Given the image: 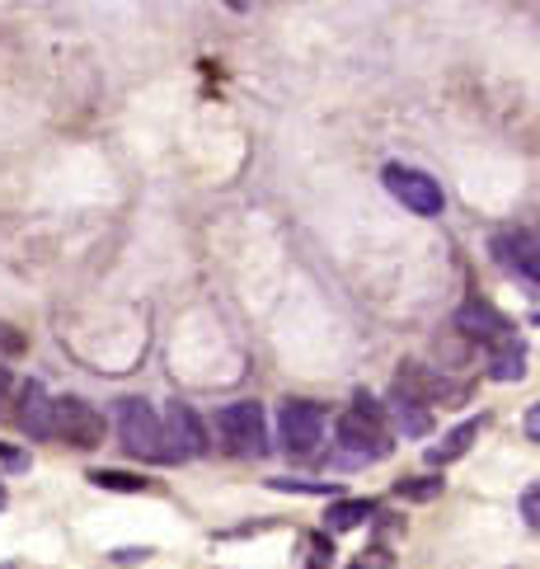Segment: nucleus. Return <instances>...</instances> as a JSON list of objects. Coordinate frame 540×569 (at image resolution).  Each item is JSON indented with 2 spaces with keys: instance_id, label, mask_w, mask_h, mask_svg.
<instances>
[{
  "instance_id": "nucleus-1",
  "label": "nucleus",
  "mask_w": 540,
  "mask_h": 569,
  "mask_svg": "<svg viewBox=\"0 0 540 569\" xmlns=\"http://www.w3.org/2000/svg\"><path fill=\"white\" fill-rule=\"evenodd\" d=\"M334 438H338V453H344L348 461H381V457H390V434L381 428V409H376L371 400H357V409L338 415Z\"/></svg>"
},
{
  "instance_id": "nucleus-2",
  "label": "nucleus",
  "mask_w": 540,
  "mask_h": 569,
  "mask_svg": "<svg viewBox=\"0 0 540 569\" xmlns=\"http://www.w3.org/2000/svg\"><path fill=\"white\" fill-rule=\"evenodd\" d=\"M216 434L226 438V453L235 457H264L268 453V424L258 400H235L216 415Z\"/></svg>"
},
{
  "instance_id": "nucleus-3",
  "label": "nucleus",
  "mask_w": 540,
  "mask_h": 569,
  "mask_svg": "<svg viewBox=\"0 0 540 569\" xmlns=\"http://www.w3.org/2000/svg\"><path fill=\"white\" fill-rule=\"evenodd\" d=\"M118 428H123V443L132 457H146V461H165V424L146 400H118Z\"/></svg>"
},
{
  "instance_id": "nucleus-4",
  "label": "nucleus",
  "mask_w": 540,
  "mask_h": 569,
  "mask_svg": "<svg viewBox=\"0 0 540 569\" xmlns=\"http://www.w3.org/2000/svg\"><path fill=\"white\" fill-rule=\"evenodd\" d=\"M109 434L104 415H99L94 405H85L80 396H67V400H52V438H62L67 447H80V453H90L99 447Z\"/></svg>"
},
{
  "instance_id": "nucleus-5",
  "label": "nucleus",
  "mask_w": 540,
  "mask_h": 569,
  "mask_svg": "<svg viewBox=\"0 0 540 569\" xmlns=\"http://www.w3.org/2000/svg\"><path fill=\"white\" fill-rule=\"evenodd\" d=\"M466 386L447 382V372L424 367V363H405L395 372V400H409V405H447V400H461Z\"/></svg>"
},
{
  "instance_id": "nucleus-6",
  "label": "nucleus",
  "mask_w": 540,
  "mask_h": 569,
  "mask_svg": "<svg viewBox=\"0 0 540 569\" xmlns=\"http://www.w3.org/2000/svg\"><path fill=\"white\" fill-rule=\"evenodd\" d=\"M277 428H283V447L292 457H315L319 443H325V409L310 400H287L283 415H277Z\"/></svg>"
},
{
  "instance_id": "nucleus-7",
  "label": "nucleus",
  "mask_w": 540,
  "mask_h": 569,
  "mask_svg": "<svg viewBox=\"0 0 540 569\" xmlns=\"http://www.w3.org/2000/svg\"><path fill=\"white\" fill-rule=\"evenodd\" d=\"M386 189L409 212H418V217H442V203L447 199H442V184H437L432 174L409 170V165H386Z\"/></svg>"
},
{
  "instance_id": "nucleus-8",
  "label": "nucleus",
  "mask_w": 540,
  "mask_h": 569,
  "mask_svg": "<svg viewBox=\"0 0 540 569\" xmlns=\"http://www.w3.org/2000/svg\"><path fill=\"white\" fill-rule=\"evenodd\" d=\"M160 424H165V461H184V457H203L207 453V428H203V419L193 415V405L174 400Z\"/></svg>"
},
{
  "instance_id": "nucleus-9",
  "label": "nucleus",
  "mask_w": 540,
  "mask_h": 569,
  "mask_svg": "<svg viewBox=\"0 0 540 569\" xmlns=\"http://www.w3.org/2000/svg\"><path fill=\"white\" fill-rule=\"evenodd\" d=\"M493 260L503 273H512V278L522 283H540V235L531 231H498L493 235Z\"/></svg>"
},
{
  "instance_id": "nucleus-10",
  "label": "nucleus",
  "mask_w": 540,
  "mask_h": 569,
  "mask_svg": "<svg viewBox=\"0 0 540 569\" xmlns=\"http://www.w3.org/2000/svg\"><path fill=\"white\" fill-rule=\"evenodd\" d=\"M456 329H461L466 339L489 344V348L517 335V329H512V321H508V316H498V311H493L489 302H466L461 311H456Z\"/></svg>"
},
{
  "instance_id": "nucleus-11",
  "label": "nucleus",
  "mask_w": 540,
  "mask_h": 569,
  "mask_svg": "<svg viewBox=\"0 0 540 569\" xmlns=\"http://www.w3.org/2000/svg\"><path fill=\"white\" fill-rule=\"evenodd\" d=\"M19 409H14V419H19V428H24L29 438H52V400H48V390H43V382H24L19 386V400H14Z\"/></svg>"
},
{
  "instance_id": "nucleus-12",
  "label": "nucleus",
  "mask_w": 540,
  "mask_h": 569,
  "mask_svg": "<svg viewBox=\"0 0 540 569\" xmlns=\"http://www.w3.org/2000/svg\"><path fill=\"white\" fill-rule=\"evenodd\" d=\"M489 377L493 382H522L527 377V348H522L517 335L489 348Z\"/></svg>"
},
{
  "instance_id": "nucleus-13",
  "label": "nucleus",
  "mask_w": 540,
  "mask_h": 569,
  "mask_svg": "<svg viewBox=\"0 0 540 569\" xmlns=\"http://www.w3.org/2000/svg\"><path fill=\"white\" fill-rule=\"evenodd\" d=\"M390 419H395V428L405 438H428L432 434V415L424 405H409V400H395L390 396Z\"/></svg>"
},
{
  "instance_id": "nucleus-14",
  "label": "nucleus",
  "mask_w": 540,
  "mask_h": 569,
  "mask_svg": "<svg viewBox=\"0 0 540 569\" xmlns=\"http://www.w3.org/2000/svg\"><path fill=\"white\" fill-rule=\"evenodd\" d=\"M475 438H479V424H461V428H451V434H447L442 443L428 447V461H432V466H447V461H456V457H466Z\"/></svg>"
},
{
  "instance_id": "nucleus-15",
  "label": "nucleus",
  "mask_w": 540,
  "mask_h": 569,
  "mask_svg": "<svg viewBox=\"0 0 540 569\" xmlns=\"http://www.w3.org/2000/svg\"><path fill=\"white\" fill-rule=\"evenodd\" d=\"M376 514V504L371 499H338L334 508H329V518H325V527L329 532H353L357 522H367Z\"/></svg>"
},
{
  "instance_id": "nucleus-16",
  "label": "nucleus",
  "mask_w": 540,
  "mask_h": 569,
  "mask_svg": "<svg viewBox=\"0 0 540 569\" xmlns=\"http://www.w3.org/2000/svg\"><path fill=\"white\" fill-rule=\"evenodd\" d=\"M90 480L99 489H113V495H146V489H151V480L128 476V470H90Z\"/></svg>"
},
{
  "instance_id": "nucleus-17",
  "label": "nucleus",
  "mask_w": 540,
  "mask_h": 569,
  "mask_svg": "<svg viewBox=\"0 0 540 569\" xmlns=\"http://www.w3.org/2000/svg\"><path fill=\"white\" fill-rule=\"evenodd\" d=\"M447 489V480L442 476H414V480H399L395 485V495L399 499H409V504H432L437 495Z\"/></svg>"
},
{
  "instance_id": "nucleus-18",
  "label": "nucleus",
  "mask_w": 540,
  "mask_h": 569,
  "mask_svg": "<svg viewBox=\"0 0 540 569\" xmlns=\"http://www.w3.org/2000/svg\"><path fill=\"white\" fill-rule=\"evenodd\" d=\"M268 489H283V495H338V485H325V480H268Z\"/></svg>"
},
{
  "instance_id": "nucleus-19",
  "label": "nucleus",
  "mask_w": 540,
  "mask_h": 569,
  "mask_svg": "<svg viewBox=\"0 0 540 569\" xmlns=\"http://www.w3.org/2000/svg\"><path fill=\"white\" fill-rule=\"evenodd\" d=\"M306 569H325L329 560H334V546H329V537H319V532H306Z\"/></svg>"
},
{
  "instance_id": "nucleus-20",
  "label": "nucleus",
  "mask_w": 540,
  "mask_h": 569,
  "mask_svg": "<svg viewBox=\"0 0 540 569\" xmlns=\"http://www.w3.org/2000/svg\"><path fill=\"white\" fill-rule=\"evenodd\" d=\"M522 518L536 527V532H540V485H531L527 489V495H522Z\"/></svg>"
},
{
  "instance_id": "nucleus-21",
  "label": "nucleus",
  "mask_w": 540,
  "mask_h": 569,
  "mask_svg": "<svg viewBox=\"0 0 540 569\" xmlns=\"http://www.w3.org/2000/svg\"><path fill=\"white\" fill-rule=\"evenodd\" d=\"M522 428H527V438H531V443H540V400L527 409V424H522Z\"/></svg>"
},
{
  "instance_id": "nucleus-22",
  "label": "nucleus",
  "mask_w": 540,
  "mask_h": 569,
  "mask_svg": "<svg viewBox=\"0 0 540 569\" xmlns=\"http://www.w3.org/2000/svg\"><path fill=\"white\" fill-rule=\"evenodd\" d=\"M0 461H6V466H14V470H24V466H29V457H19V453H10V447H0Z\"/></svg>"
},
{
  "instance_id": "nucleus-23",
  "label": "nucleus",
  "mask_w": 540,
  "mask_h": 569,
  "mask_svg": "<svg viewBox=\"0 0 540 569\" xmlns=\"http://www.w3.org/2000/svg\"><path fill=\"white\" fill-rule=\"evenodd\" d=\"M10 504V495H6V485H0V508H6Z\"/></svg>"
},
{
  "instance_id": "nucleus-24",
  "label": "nucleus",
  "mask_w": 540,
  "mask_h": 569,
  "mask_svg": "<svg viewBox=\"0 0 540 569\" xmlns=\"http://www.w3.org/2000/svg\"><path fill=\"white\" fill-rule=\"evenodd\" d=\"M353 569H367V565H353Z\"/></svg>"
}]
</instances>
